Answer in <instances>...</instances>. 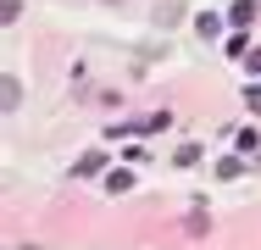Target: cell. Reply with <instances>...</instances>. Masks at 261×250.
<instances>
[{
    "instance_id": "obj_1",
    "label": "cell",
    "mask_w": 261,
    "mask_h": 250,
    "mask_svg": "<svg viewBox=\"0 0 261 250\" xmlns=\"http://www.w3.org/2000/svg\"><path fill=\"white\" fill-rule=\"evenodd\" d=\"M250 17H256V0H233V6H228V22H233V28H245Z\"/></svg>"
},
{
    "instance_id": "obj_2",
    "label": "cell",
    "mask_w": 261,
    "mask_h": 250,
    "mask_svg": "<svg viewBox=\"0 0 261 250\" xmlns=\"http://www.w3.org/2000/svg\"><path fill=\"white\" fill-rule=\"evenodd\" d=\"M0 106H6V111H17V106H22V84H17V78H6V84H0Z\"/></svg>"
},
{
    "instance_id": "obj_3",
    "label": "cell",
    "mask_w": 261,
    "mask_h": 250,
    "mask_svg": "<svg viewBox=\"0 0 261 250\" xmlns=\"http://www.w3.org/2000/svg\"><path fill=\"white\" fill-rule=\"evenodd\" d=\"M195 28H200V34H206V39H211V34H222V22H217V17H211V11H206V17H195Z\"/></svg>"
},
{
    "instance_id": "obj_4",
    "label": "cell",
    "mask_w": 261,
    "mask_h": 250,
    "mask_svg": "<svg viewBox=\"0 0 261 250\" xmlns=\"http://www.w3.org/2000/svg\"><path fill=\"white\" fill-rule=\"evenodd\" d=\"M0 17H6V22H17V17H22V0H0Z\"/></svg>"
}]
</instances>
